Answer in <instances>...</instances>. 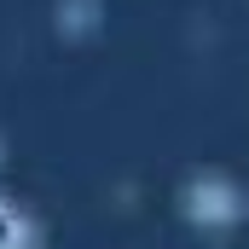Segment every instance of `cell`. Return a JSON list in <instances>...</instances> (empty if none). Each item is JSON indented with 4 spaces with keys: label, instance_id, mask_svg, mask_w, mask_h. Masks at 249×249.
Here are the masks:
<instances>
[{
    "label": "cell",
    "instance_id": "obj_1",
    "mask_svg": "<svg viewBox=\"0 0 249 249\" xmlns=\"http://www.w3.org/2000/svg\"><path fill=\"white\" fill-rule=\"evenodd\" d=\"M29 244H35V220L0 197V249H29Z\"/></svg>",
    "mask_w": 249,
    "mask_h": 249
}]
</instances>
